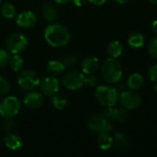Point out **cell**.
<instances>
[{
	"mask_svg": "<svg viewBox=\"0 0 157 157\" xmlns=\"http://www.w3.org/2000/svg\"><path fill=\"white\" fill-rule=\"evenodd\" d=\"M44 39L50 46L62 48L70 42L71 34L64 26L58 23H52L45 29Z\"/></svg>",
	"mask_w": 157,
	"mask_h": 157,
	"instance_id": "cell-1",
	"label": "cell"
},
{
	"mask_svg": "<svg viewBox=\"0 0 157 157\" xmlns=\"http://www.w3.org/2000/svg\"><path fill=\"white\" fill-rule=\"evenodd\" d=\"M101 75L109 84H117L121 81L123 71L121 63L116 58H107L101 66Z\"/></svg>",
	"mask_w": 157,
	"mask_h": 157,
	"instance_id": "cell-2",
	"label": "cell"
},
{
	"mask_svg": "<svg viewBox=\"0 0 157 157\" xmlns=\"http://www.w3.org/2000/svg\"><path fill=\"white\" fill-rule=\"evenodd\" d=\"M95 97L104 107H114L119 101L118 90L110 86L101 85L96 88Z\"/></svg>",
	"mask_w": 157,
	"mask_h": 157,
	"instance_id": "cell-3",
	"label": "cell"
},
{
	"mask_svg": "<svg viewBox=\"0 0 157 157\" xmlns=\"http://www.w3.org/2000/svg\"><path fill=\"white\" fill-rule=\"evenodd\" d=\"M17 85L26 91L35 90L40 83L39 75L32 70H21L17 78Z\"/></svg>",
	"mask_w": 157,
	"mask_h": 157,
	"instance_id": "cell-4",
	"label": "cell"
},
{
	"mask_svg": "<svg viewBox=\"0 0 157 157\" xmlns=\"http://www.w3.org/2000/svg\"><path fill=\"white\" fill-rule=\"evenodd\" d=\"M87 126L90 130L98 133L110 132L112 131V123L109 118L103 114H94L87 120Z\"/></svg>",
	"mask_w": 157,
	"mask_h": 157,
	"instance_id": "cell-5",
	"label": "cell"
},
{
	"mask_svg": "<svg viewBox=\"0 0 157 157\" xmlns=\"http://www.w3.org/2000/svg\"><path fill=\"white\" fill-rule=\"evenodd\" d=\"M20 109V102L15 96H7L0 101V115L10 119L17 115Z\"/></svg>",
	"mask_w": 157,
	"mask_h": 157,
	"instance_id": "cell-6",
	"label": "cell"
},
{
	"mask_svg": "<svg viewBox=\"0 0 157 157\" xmlns=\"http://www.w3.org/2000/svg\"><path fill=\"white\" fill-rule=\"evenodd\" d=\"M62 82L63 86L69 90L72 91L79 90L85 85V75L81 72L71 70L66 72V74H64Z\"/></svg>",
	"mask_w": 157,
	"mask_h": 157,
	"instance_id": "cell-7",
	"label": "cell"
},
{
	"mask_svg": "<svg viewBox=\"0 0 157 157\" xmlns=\"http://www.w3.org/2000/svg\"><path fill=\"white\" fill-rule=\"evenodd\" d=\"M119 101L121 105L129 110L137 109L142 104V98L140 95L134 90H123L119 95Z\"/></svg>",
	"mask_w": 157,
	"mask_h": 157,
	"instance_id": "cell-8",
	"label": "cell"
},
{
	"mask_svg": "<svg viewBox=\"0 0 157 157\" xmlns=\"http://www.w3.org/2000/svg\"><path fill=\"white\" fill-rule=\"evenodd\" d=\"M6 46L9 53L19 54L28 46V40L26 36L21 33H13L7 38Z\"/></svg>",
	"mask_w": 157,
	"mask_h": 157,
	"instance_id": "cell-9",
	"label": "cell"
},
{
	"mask_svg": "<svg viewBox=\"0 0 157 157\" xmlns=\"http://www.w3.org/2000/svg\"><path fill=\"white\" fill-rule=\"evenodd\" d=\"M39 86L43 95L47 97H52L59 91L60 82L55 75H50L40 80Z\"/></svg>",
	"mask_w": 157,
	"mask_h": 157,
	"instance_id": "cell-10",
	"label": "cell"
},
{
	"mask_svg": "<svg viewBox=\"0 0 157 157\" xmlns=\"http://www.w3.org/2000/svg\"><path fill=\"white\" fill-rule=\"evenodd\" d=\"M36 21V15L31 10L22 11L16 17V23L21 29H29L35 25Z\"/></svg>",
	"mask_w": 157,
	"mask_h": 157,
	"instance_id": "cell-11",
	"label": "cell"
},
{
	"mask_svg": "<svg viewBox=\"0 0 157 157\" xmlns=\"http://www.w3.org/2000/svg\"><path fill=\"white\" fill-rule=\"evenodd\" d=\"M23 102L24 105L29 109H39L40 107L42 106L44 102L43 94L34 90H30L25 95Z\"/></svg>",
	"mask_w": 157,
	"mask_h": 157,
	"instance_id": "cell-12",
	"label": "cell"
},
{
	"mask_svg": "<svg viewBox=\"0 0 157 157\" xmlns=\"http://www.w3.org/2000/svg\"><path fill=\"white\" fill-rule=\"evenodd\" d=\"M99 66V62L98 59L95 56H87L86 57L82 63H81V68L83 74L89 75V74H94Z\"/></svg>",
	"mask_w": 157,
	"mask_h": 157,
	"instance_id": "cell-13",
	"label": "cell"
},
{
	"mask_svg": "<svg viewBox=\"0 0 157 157\" xmlns=\"http://www.w3.org/2000/svg\"><path fill=\"white\" fill-rule=\"evenodd\" d=\"M4 144L6 147H7L8 149L12 151H17L22 147L23 141L19 135L13 133V132H9L4 138Z\"/></svg>",
	"mask_w": 157,
	"mask_h": 157,
	"instance_id": "cell-14",
	"label": "cell"
},
{
	"mask_svg": "<svg viewBox=\"0 0 157 157\" xmlns=\"http://www.w3.org/2000/svg\"><path fill=\"white\" fill-rule=\"evenodd\" d=\"M144 76L139 73H132L129 75L126 81V86L131 90H139L144 86Z\"/></svg>",
	"mask_w": 157,
	"mask_h": 157,
	"instance_id": "cell-15",
	"label": "cell"
},
{
	"mask_svg": "<svg viewBox=\"0 0 157 157\" xmlns=\"http://www.w3.org/2000/svg\"><path fill=\"white\" fill-rule=\"evenodd\" d=\"M43 17L50 23L54 22L58 17V10L52 4H44L41 8Z\"/></svg>",
	"mask_w": 157,
	"mask_h": 157,
	"instance_id": "cell-16",
	"label": "cell"
},
{
	"mask_svg": "<svg viewBox=\"0 0 157 157\" xmlns=\"http://www.w3.org/2000/svg\"><path fill=\"white\" fill-rule=\"evenodd\" d=\"M98 147L101 150L108 151L114 144V143H113V137L109 134V132L99 133V136L98 138Z\"/></svg>",
	"mask_w": 157,
	"mask_h": 157,
	"instance_id": "cell-17",
	"label": "cell"
},
{
	"mask_svg": "<svg viewBox=\"0 0 157 157\" xmlns=\"http://www.w3.org/2000/svg\"><path fill=\"white\" fill-rule=\"evenodd\" d=\"M123 52V46L118 40H113L107 46V53L111 58H118Z\"/></svg>",
	"mask_w": 157,
	"mask_h": 157,
	"instance_id": "cell-18",
	"label": "cell"
},
{
	"mask_svg": "<svg viewBox=\"0 0 157 157\" xmlns=\"http://www.w3.org/2000/svg\"><path fill=\"white\" fill-rule=\"evenodd\" d=\"M65 69V66L59 60H52L48 62L46 65V70L50 75H58L63 73Z\"/></svg>",
	"mask_w": 157,
	"mask_h": 157,
	"instance_id": "cell-19",
	"label": "cell"
},
{
	"mask_svg": "<svg viewBox=\"0 0 157 157\" xmlns=\"http://www.w3.org/2000/svg\"><path fill=\"white\" fill-rule=\"evenodd\" d=\"M128 44L134 49L142 48L144 44V37L140 32H132L128 38Z\"/></svg>",
	"mask_w": 157,
	"mask_h": 157,
	"instance_id": "cell-20",
	"label": "cell"
},
{
	"mask_svg": "<svg viewBox=\"0 0 157 157\" xmlns=\"http://www.w3.org/2000/svg\"><path fill=\"white\" fill-rule=\"evenodd\" d=\"M8 64L13 72H20L24 66V60L19 54H13L10 57Z\"/></svg>",
	"mask_w": 157,
	"mask_h": 157,
	"instance_id": "cell-21",
	"label": "cell"
},
{
	"mask_svg": "<svg viewBox=\"0 0 157 157\" xmlns=\"http://www.w3.org/2000/svg\"><path fill=\"white\" fill-rule=\"evenodd\" d=\"M111 118L118 121V122H123L127 120L128 118V113H127V109H124L122 106L121 107H117V108H113V111H112V116Z\"/></svg>",
	"mask_w": 157,
	"mask_h": 157,
	"instance_id": "cell-22",
	"label": "cell"
},
{
	"mask_svg": "<svg viewBox=\"0 0 157 157\" xmlns=\"http://www.w3.org/2000/svg\"><path fill=\"white\" fill-rule=\"evenodd\" d=\"M113 143L117 147H119L121 149H124L129 146L130 140H129L128 136H126V134L118 132L115 134V136L113 138Z\"/></svg>",
	"mask_w": 157,
	"mask_h": 157,
	"instance_id": "cell-23",
	"label": "cell"
},
{
	"mask_svg": "<svg viewBox=\"0 0 157 157\" xmlns=\"http://www.w3.org/2000/svg\"><path fill=\"white\" fill-rule=\"evenodd\" d=\"M1 13L4 17L7 19H11L16 16V7L11 3H4L1 6Z\"/></svg>",
	"mask_w": 157,
	"mask_h": 157,
	"instance_id": "cell-24",
	"label": "cell"
},
{
	"mask_svg": "<svg viewBox=\"0 0 157 157\" xmlns=\"http://www.w3.org/2000/svg\"><path fill=\"white\" fill-rule=\"evenodd\" d=\"M59 61L66 68V67H72L75 64H76L77 63V61H78V58L74 53H65L64 55H63V56L60 57Z\"/></svg>",
	"mask_w": 157,
	"mask_h": 157,
	"instance_id": "cell-25",
	"label": "cell"
},
{
	"mask_svg": "<svg viewBox=\"0 0 157 157\" xmlns=\"http://www.w3.org/2000/svg\"><path fill=\"white\" fill-rule=\"evenodd\" d=\"M51 102L53 106L54 109H58V110H63L66 108L67 106V100L65 99V98H63V96H52Z\"/></svg>",
	"mask_w": 157,
	"mask_h": 157,
	"instance_id": "cell-26",
	"label": "cell"
},
{
	"mask_svg": "<svg viewBox=\"0 0 157 157\" xmlns=\"http://www.w3.org/2000/svg\"><path fill=\"white\" fill-rule=\"evenodd\" d=\"M15 127H16V122L13 120V118H10V119L4 118V120H2V121L0 122V129L6 132L13 131Z\"/></svg>",
	"mask_w": 157,
	"mask_h": 157,
	"instance_id": "cell-27",
	"label": "cell"
},
{
	"mask_svg": "<svg viewBox=\"0 0 157 157\" xmlns=\"http://www.w3.org/2000/svg\"><path fill=\"white\" fill-rule=\"evenodd\" d=\"M10 54L8 51H6L4 49H0V69L5 68L10 60Z\"/></svg>",
	"mask_w": 157,
	"mask_h": 157,
	"instance_id": "cell-28",
	"label": "cell"
},
{
	"mask_svg": "<svg viewBox=\"0 0 157 157\" xmlns=\"http://www.w3.org/2000/svg\"><path fill=\"white\" fill-rule=\"evenodd\" d=\"M148 52L152 58L157 60V35L153 38V40H151L148 46Z\"/></svg>",
	"mask_w": 157,
	"mask_h": 157,
	"instance_id": "cell-29",
	"label": "cell"
},
{
	"mask_svg": "<svg viewBox=\"0 0 157 157\" xmlns=\"http://www.w3.org/2000/svg\"><path fill=\"white\" fill-rule=\"evenodd\" d=\"M10 90L9 82L3 76H0V97L6 96Z\"/></svg>",
	"mask_w": 157,
	"mask_h": 157,
	"instance_id": "cell-30",
	"label": "cell"
},
{
	"mask_svg": "<svg viewBox=\"0 0 157 157\" xmlns=\"http://www.w3.org/2000/svg\"><path fill=\"white\" fill-rule=\"evenodd\" d=\"M98 77L97 75L93 74H89L85 76V85L90 87H94L98 86Z\"/></svg>",
	"mask_w": 157,
	"mask_h": 157,
	"instance_id": "cell-31",
	"label": "cell"
},
{
	"mask_svg": "<svg viewBox=\"0 0 157 157\" xmlns=\"http://www.w3.org/2000/svg\"><path fill=\"white\" fill-rule=\"evenodd\" d=\"M147 75L152 82H157V64H153L149 67Z\"/></svg>",
	"mask_w": 157,
	"mask_h": 157,
	"instance_id": "cell-32",
	"label": "cell"
},
{
	"mask_svg": "<svg viewBox=\"0 0 157 157\" xmlns=\"http://www.w3.org/2000/svg\"><path fill=\"white\" fill-rule=\"evenodd\" d=\"M106 1L107 0H88V2L94 6H102L106 3Z\"/></svg>",
	"mask_w": 157,
	"mask_h": 157,
	"instance_id": "cell-33",
	"label": "cell"
},
{
	"mask_svg": "<svg viewBox=\"0 0 157 157\" xmlns=\"http://www.w3.org/2000/svg\"><path fill=\"white\" fill-rule=\"evenodd\" d=\"M73 2L76 6H83L86 4V0H73Z\"/></svg>",
	"mask_w": 157,
	"mask_h": 157,
	"instance_id": "cell-34",
	"label": "cell"
},
{
	"mask_svg": "<svg viewBox=\"0 0 157 157\" xmlns=\"http://www.w3.org/2000/svg\"><path fill=\"white\" fill-rule=\"evenodd\" d=\"M152 29H153V31L155 33V35H157V19H155L153 24H152Z\"/></svg>",
	"mask_w": 157,
	"mask_h": 157,
	"instance_id": "cell-35",
	"label": "cell"
},
{
	"mask_svg": "<svg viewBox=\"0 0 157 157\" xmlns=\"http://www.w3.org/2000/svg\"><path fill=\"white\" fill-rule=\"evenodd\" d=\"M56 3H58V4H60V5H64V4H67V3H69L71 0H54Z\"/></svg>",
	"mask_w": 157,
	"mask_h": 157,
	"instance_id": "cell-36",
	"label": "cell"
},
{
	"mask_svg": "<svg viewBox=\"0 0 157 157\" xmlns=\"http://www.w3.org/2000/svg\"><path fill=\"white\" fill-rule=\"evenodd\" d=\"M117 3H119V4H121V5H125V4H127V3H129L131 0H115Z\"/></svg>",
	"mask_w": 157,
	"mask_h": 157,
	"instance_id": "cell-37",
	"label": "cell"
},
{
	"mask_svg": "<svg viewBox=\"0 0 157 157\" xmlns=\"http://www.w3.org/2000/svg\"><path fill=\"white\" fill-rule=\"evenodd\" d=\"M154 90L155 92L157 93V82H155V86H154Z\"/></svg>",
	"mask_w": 157,
	"mask_h": 157,
	"instance_id": "cell-38",
	"label": "cell"
},
{
	"mask_svg": "<svg viewBox=\"0 0 157 157\" xmlns=\"http://www.w3.org/2000/svg\"><path fill=\"white\" fill-rule=\"evenodd\" d=\"M149 1L154 5H157V0H149Z\"/></svg>",
	"mask_w": 157,
	"mask_h": 157,
	"instance_id": "cell-39",
	"label": "cell"
},
{
	"mask_svg": "<svg viewBox=\"0 0 157 157\" xmlns=\"http://www.w3.org/2000/svg\"><path fill=\"white\" fill-rule=\"evenodd\" d=\"M1 1H2V0H0V6H1Z\"/></svg>",
	"mask_w": 157,
	"mask_h": 157,
	"instance_id": "cell-40",
	"label": "cell"
}]
</instances>
